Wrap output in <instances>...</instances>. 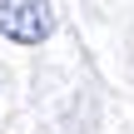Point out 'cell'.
Masks as SVG:
<instances>
[{
  "label": "cell",
  "mask_w": 134,
  "mask_h": 134,
  "mask_svg": "<svg viewBox=\"0 0 134 134\" xmlns=\"http://www.w3.org/2000/svg\"><path fill=\"white\" fill-rule=\"evenodd\" d=\"M55 30L50 0H0V35L15 45H40Z\"/></svg>",
  "instance_id": "obj_1"
}]
</instances>
